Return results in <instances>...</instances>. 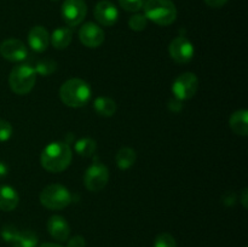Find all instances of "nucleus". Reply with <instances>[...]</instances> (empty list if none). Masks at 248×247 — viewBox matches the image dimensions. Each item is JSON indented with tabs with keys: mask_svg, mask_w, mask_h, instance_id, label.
Returning <instances> with one entry per match:
<instances>
[{
	"mask_svg": "<svg viewBox=\"0 0 248 247\" xmlns=\"http://www.w3.org/2000/svg\"><path fill=\"white\" fill-rule=\"evenodd\" d=\"M28 44L31 50L35 52H44L50 44V34L44 27H33L28 34Z\"/></svg>",
	"mask_w": 248,
	"mask_h": 247,
	"instance_id": "obj_13",
	"label": "nucleus"
},
{
	"mask_svg": "<svg viewBox=\"0 0 248 247\" xmlns=\"http://www.w3.org/2000/svg\"><path fill=\"white\" fill-rule=\"evenodd\" d=\"M241 202H242V205H244V207L247 208V189L246 188H245L244 190H242Z\"/></svg>",
	"mask_w": 248,
	"mask_h": 247,
	"instance_id": "obj_31",
	"label": "nucleus"
},
{
	"mask_svg": "<svg viewBox=\"0 0 248 247\" xmlns=\"http://www.w3.org/2000/svg\"><path fill=\"white\" fill-rule=\"evenodd\" d=\"M40 202L48 210H63L72 202V194L62 184H50L40 193Z\"/></svg>",
	"mask_w": 248,
	"mask_h": 247,
	"instance_id": "obj_5",
	"label": "nucleus"
},
{
	"mask_svg": "<svg viewBox=\"0 0 248 247\" xmlns=\"http://www.w3.org/2000/svg\"><path fill=\"white\" fill-rule=\"evenodd\" d=\"M36 81V72L31 64L16 65L9 75V84L17 94H27L33 90Z\"/></svg>",
	"mask_w": 248,
	"mask_h": 247,
	"instance_id": "obj_4",
	"label": "nucleus"
},
{
	"mask_svg": "<svg viewBox=\"0 0 248 247\" xmlns=\"http://www.w3.org/2000/svg\"><path fill=\"white\" fill-rule=\"evenodd\" d=\"M229 125L232 132L239 136L248 135V111L246 109H240L232 114L229 119Z\"/></svg>",
	"mask_w": 248,
	"mask_h": 247,
	"instance_id": "obj_16",
	"label": "nucleus"
},
{
	"mask_svg": "<svg viewBox=\"0 0 248 247\" xmlns=\"http://www.w3.org/2000/svg\"><path fill=\"white\" fill-rule=\"evenodd\" d=\"M199 89V80L194 73L186 72L179 75L172 85V92L178 101L193 98Z\"/></svg>",
	"mask_w": 248,
	"mask_h": 247,
	"instance_id": "obj_6",
	"label": "nucleus"
},
{
	"mask_svg": "<svg viewBox=\"0 0 248 247\" xmlns=\"http://www.w3.org/2000/svg\"><path fill=\"white\" fill-rule=\"evenodd\" d=\"M137 159L135 149L130 147H124L119 149V152L115 155V162L120 170H128L133 166Z\"/></svg>",
	"mask_w": 248,
	"mask_h": 247,
	"instance_id": "obj_18",
	"label": "nucleus"
},
{
	"mask_svg": "<svg viewBox=\"0 0 248 247\" xmlns=\"http://www.w3.org/2000/svg\"><path fill=\"white\" fill-rule=\"evenodd\" d=\"M148 19L144 15L136 14L128 19V27L135 31H142L147 28Z\"/></svg>",
	"mask_w": 248,
	"mask_h": 247,
	"instance_id": "obj_23",
	"label": "nucleus"
},
{
	"mask_svg": "<svg viewBox=\"0 0 248 247\" xmlns=\"http://www.w3.org/2000/svg\"><path fill=\"white\" fill-rule=\"evenodd\" d=\"M91 87L82 79H69L61 86V101L70 108H81L91 99Z\"/></svg>",
	"mask_w": 248,
	"mask_h": 247,
	"instance_id": "obj_2",
	"label": "nucleus"
},
{
	"mask_svg": "<svg viewBox=\"0 0 248 247\" xmlns=\"http://www.w3.org/2000/svg\"><path fill=\"white\" fill-rule=\"evenodd\" d=\"M18 201V194L12 186L0 185V210L10 212L17 207Z\"/></svg>",
	"mask_w": 248,
	"mask_h": 247,
	"instance_id": "obj_15",
	"label": "nucleus"
},
{
	"mask_svg": "<svg viewBox=\"0 0 248 247\" xmlns=\"http://www.w3.org/2000/svg\"><path fill=\"white\" fill-rule=\"evenodd\" d=\"M72 159V149L67 143L52 142L43 150L40 161L46 171L58 173V172H62L68 169Z\"/></svg>",
	"mask_w": 248,
	"mask_h": 247,
	"instance_id": "obj_1",
	"label": "nucleus"
},
{
	"mask_svg": "<svg viewBox=\"0 0 248 247\" xmlns=\"http://www.w3.org/2000/svg\"><path fill=\"white\" fill-rule=\"evenodd\" d=\"M94 110L98 115L106 116H113L116 111V103L114 99L109 98V97H98L94 99Z\"/></svg>",
	"mask_w": 248,
	"mask_h": 247,
	"instance_id": "obj_19",
	"label": "nucleus"
},
{
	"mask_svg": "<svg viewBox=\"0 0 248 247\" xmlns=\"http://www.w3.org/2000/svg\"><path fill=\"white\" fill-rule=\"evenodd\" d=\"M40 247H62L60 245H56V244H51V242H47V244H43Z\"/></svg>",
	"mask_w": 248,
	"mask_h": 247,
	"instance_id": "obj_32",
	"label": "nucleus"
},
{
	"mask_svg": "<svg viewBox=\"0 0 248 247\" xmlns=\"http://www.w3.org/2000/svg\"><path fill=\"white\" fill-rule=\"evenodd\" d=\"M86 246V241L82 236L77 235V236H73L72 239L68 241L67 247H85Z\"/></svg>",
	"mask_w": 248,
	"mask_h": 247,
	"instance_id": "obj_28",
	"label": "nucleus"
},
{
	"mask_svg": "<svg viewBox=\"0 0 248 247\" xmlns=\"http://www.w3.org/2000/svg\"><path fill=\"white\" fill-rule=\"evenodd\" d=\"M93 15L97 22L104 27L114 26L119 19L118 7L109 0H102V1L97 2V5L94 6Z\"/></svg>",
	"mask_w": 248,
	"mask_h": 247,
	"instance_id": "obj_12",
	"label": "nucleus"
},
{
	"mask_svg": "<svg viewBox=\"0 0 248 247\" xmlns=\"http://www.w3.org/2000/svg\"><path fill=\"white\" fill-rule=\"evenodd\" d=\"M109 171L106 165L94 162L86 170L84 176V184L87 190L98 193L108 184Z\"/></svg>",
	"mask_w": 248,
	"mask_h": 247,
	"instance_id": "obj_7",
	"label": "nucleus"
},
{
	"mask_svg": "<svg viewBox=\"0 0 248 247\" xmlns=\"http://www.w3.org/2000/svg\"><path fill=\"white\" fill-rule=\"evenodd\" d=\"M97 149L96 140L92 138H81L75 143V150L80 156L90 157L94 154Z\"/></svg>",
	"mask_w": 248,
	"mask_h": 247,
	"instance_id": "obj_21",
	"label": "nucleus"
},
{
	"mask_svg": "<svg viewBox=\"0 0 248 247\" xmlns=\"http://www.w3.org/2000/svg\"><path fill=\"white\" fill-rule=\"evenodd\" d=\"M154 247H177V242L171 234L162 232L155 239Z\"/></svg>",
	"mask_w": 248,
	"mask_h": 247,
	"instance_id": "obj_24",
	"label": "nucleus"
},
{
	"mask_svg": "<svg viewBox=\"0 0 248 247\" xmlns=\"http://www.w3.org/2000/svg\"><path fill=\"white\" fill-rule=\"evenodd\" d=\"M119 4L125 11L137 12L140 9H143L144 0H119Z\"/></svg>",
	"mask_w": 248,
	"mask_h": 247,
	"instance_id": "obj_25",
	"label": "nucleus"
},
{
	"mask_svg": "<svg viewBox=\"0 0 248 247\" xmlns=\"http://www.w3.org/2000/svg\"><path fill=\"white\" fill-rule=\"evenodd\" d=\"M0 55L10 62H21L27 58L28 50L18 39H7L0 44Z\"/></svg>",
	"mask_w": 248,
	"mask_h": 247,
	"instance_id": "obj_10",
	"label": "nucleus"
},
{
	"mask_svg": "<svg viewBox=\"0 0 248 247\" xmlns=\"http://www.w3.org/2000/svg\"><path fill=\"white\" fill-rule=\"evenodd\" d=\"M143 9L147 19L159 26H170L177 18L176 5L172 0H147Z\"/></svg>",
	"mask_w": 248,
	"mask_h": 247,
	"instance_id": "obj_3",
	"label": "nucleus"
},
{
	"mask_svg": "<svg viewBox=\"0 0 248 247\" xmlns=\"http://www.w3.org/2000/svg\"><path fill=\"white\" fill-rule=\"evenodd\" d=\"M47 230L51 236L57 241H67L70 235V227L65 218L52 216L47 222Z\"/></svg>",
	"mask_w": 248,
	"mask_h": 247,
	"instance_id": "obj_14",
	"label": "nucleus"
},
{
	"mask_svg": "<svg viewBox=\"0 0 248 247\" xmlns=\"http://www.w3.org/2000/svg\"><path fill=\"white\" fill-rule=\"evenodd\" d=\"M18 232L19 230L17 229L15 225H11V224L4 225L1 229V237L6 242H10V244H11V242L15 240V237L17 236Z\"/></svg>",
	"mask_w": 248,
	"mask_h": 247,
	"instance_id": "obj_26",
	"label": "nucleus"
},
{
	"mask_svg": "<svg viewBox=\"0 0 248 247\" xmlns=\"http://www.w3.org/2000/svg\"><path fill=\"white\" fill-rule=\"evenodd\" d=\"M205 2L208 6L213 7V9H219V7L224 6L227 4L228 0H205Z\"/></svg>",
	"mask_w": 248,
	"mask_h": 247,
	"instance_id": "obj_29",
	"label": "nucleus"
},
{
	"mask_svg": "<svg viewBox=\"0 0 248 247\" xmlns=\"http://www.w3.org/2000/svg\"><path fill=\"white\" fill-rule=\"evenodd\" d=\"M61 12H62V18L64 19L68 27H77L86 17V2L84 0H65Z\"/></svg>",
	"mask_w": 248,
	"mask_h": 247,
	"instance_id": "obj_8",
	"label": "nucleus"
},
{
	"mask_svg": "<svg viewBox=\"0 0 248 247\" xmlns=\"http://www.w3.org/2000/svg\"><path fill=\"white\" fill-rule=\"evenodd\" d=\"M12 247H36L38 245V236L31 230H23L18 232L17 236L11 242Z\"/></svg>",
	"mask_w": 248,
	"mask_h": 247,
	"instance_id": "obj_20",
	"label": "nucleus"
},
{
	"mask_svg": "<svg viewBox=\"0 0 248 247\" xmlns=\"http://www.w3.org/2000/svg\"><path fill=\"white\" fill-rule=\"evenodd\" d=\"M57 68L55 61L50 60V58H45V60H41L36 63V67L34 68L36 72V74L44 75V77H47V75L52 74L53 72Z\"/></svg>",
	"mask_w": 248,
	"mask_h": 247,
	"instance_id": "obj_22",
	"label": "nucleus"
},
{
	"mask_svg": "<svg viewBox=\"0 0 248 247\" xmlns=\"http://www.w3.org/2000/svg\"><path fill=\"white\" fill-rule=\"evenodd\" d=\"M7 171H9V169H7L6 165H5L2 161H0V178L6 176Z\"/></svg>",
	"mask_w": 248,
	"mask_h": 247,
	"instance_id": "obj_30",
	"label": "nucleus"
},
{
	"mask_svg": "<svg viewBox=\"0 0 248 247\" xmlns=\"http://www.w3.org/2000/svg\"><path fill=\"white\" fill-rule=\"evenodd\" d=\"M73 39V31L69 27H60L55 29L50 36V43L57 50H63L69 46Z\"/></svg>",
	"mask_w": 248,
	"mask_h": 247,
	"instance_id": "obj_17",
	"label": "nucleus"
},
{
	"mask_svg": "<svg viewBox=\"0 0 248 247\" xmlns=\"http://www.w3.org/2000/svg\"><path fill=\"white\" fill-rule=\"evenodd\" d=\"M169 52L172 60L179 64L189 63L194 57V45L186 36H177L171 41L169 46Z\"/></svg>",
	"mask_w": 248,
	"mask_h": 247,
	"instance_id": "obj_9",
	"label": "nucleus"
},
{
	"mask_svg": "<svg viewBox=\"0 0 248 247\" xmlns=\"http://www.w3.org/2000/svg\"><path fill=\"white\" fill-rule=\"evenodd\" d=\"M51 1H58V0H51Z\"/></svg>",
	"mask_w": 248,
	"mask_h": 247,
	"instance_id": "obj_33",
	"label": "nucleus"
},
{
	"mask_svg": "<svg viewBox=\"0 0 248 247\" xmlns=\"http://www.w3.org/2000/svg\"><path fill=\"white\" fill-rule=\"evenodd\" d=\"M79 39L86 47L96 48L103 44L104 31L98 24L93 22H87L80 28Z\"/></svg>",
	"mask_w": 248,
	"mask_h": 247,
	"instance_id": "obj_11",
	"label": "nucleus"
},
{
	"mask_svg": "<svg viewBox=\"0 0 248 247\" xmlns=\"http://www.w3.org/2000/svg\"><path fill=\"white\" fill-rule=\"evenodd\" d=\"M12 136V126L9 121L0 120V142H6Z\"/></svg>",
	"mask_w": 248,
	"mask_h": 247,
	"instance_id": "obj_27",
	"label": "nucleus"
}]
</instances>
